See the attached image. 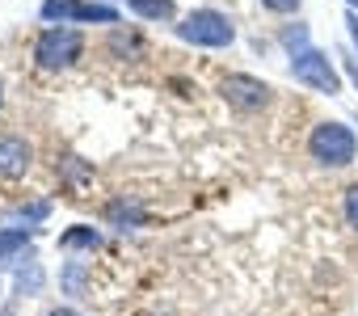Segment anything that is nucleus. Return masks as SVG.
<instances>
[{"label": "nucleus", "instance_id": "f257e3e1", "mask_svg": "<svg viewBox=\"0 0 358 316\" xmlns=\"http://www.w3.org/2000/svg\"><path fill=\"white\" fill-rule=\"evenodd\" d=\"M308 152H312V161L324 165V169H345L354 161V152H358V139L341 122H320L312 131V139H308Z\"/></svg>", "mask_w": 358, "mask_h": 316}, {"label": "nucleus", "instance_id": "f03ea898", "mask_svg": "<svg viewBox=\"0 0 358 316\" xmlns=\"http://www.w3.org/2000/svg\"><path fill=\"white\" fill-rule=\"evenodd\" d=\"M177 34H182L186 43H194V47H228V43L236 38L232 22H228L224 13H215V9H199V13H190L182 26H177Z\"/></svg>", "mask_w": 358, "mask_h": 316}, {"label": "nucleus", "instance_id": "7ed1b4c3", "mask_svg": "<svg viewBox=\"0 0 358 316\" xmlns=\"http://www.w3.org/2000/svg\"><path fill=\"white\" fill-rule=\"evenodd\" d=\"M80 51H85V38H80L76 30H68V26L47 30V34L34 43V59H38L43 68H72V64L80 59Z\"/></svg>", "mask_w": 358, "mask_h": 316}, {"label": "nucleus", "instance_id": "20e7f679", "mask_svg": "<svg viewBox=\"0 0 358 316\" xmlns=\"http://www.w3.org/2000/svg\"><path fill=\"white\" fill-rule=\"evenodd\" d=\"M291 72H295V80H299V85L316 89V93H337V89H341V80H337L333 64H329L320 51H299V55L291 59Z\"/></svg>", "mask_w": 358, "mask_h": 316}, {"label": "nucleus", "instance_id": "39448f33", "mask_svg": "<svg viewBox=\"0 0 358 316\" xmlns=\"http://www.w3.org/2000/svg\"><path fill=\"white\" fill-rule=\"evenodd\" d=\"M43 17L47 22H118V13L114 9H101V5H80V0H47L43 5Z\"/></svg>", "mask_w": 358, "mask_h": 316}, {"label": "nucleus", "instance_id": "423d86ee", "mask_svg": "<svg viewBox=\"0 0 358 316\" xmlns=\"http://www.w3.org/2000/svg\"><path fill=\"white\" fill-rule=\"evenodd\" d=\"M224 97H228L236 110L253 114V110H262V106L270 101V85H262V80H253V76H228V80H224Z\"/></svg>", "mask_w": 358, "mask_h": 316}, {"label": "nucleus", "instance_id": "0eeeda50", "mask_svg": "<svg viewBox=\"0 0 358 316\" xmlns=\"http://www.w3.org/2000/svg\"><path fill=\"white\" fill-rule=\"evenodd\" d=\"M30 143L22 135H0V178H22L30 169Z\"/></svg>", "mask_w": 358, "mask_h": 316}, {"label": "nucleus", "instance_id": "6e6552de", "mask_svg": "<svg viewBox=\"0 0 358 316\" xmlns=\"http://www.w3.org/2000/svg\"><path fill=\"white\" fill-rule=\"evenodd\" d=\"M127 5L148 22H169L173 17V0H127Z\"/></svg>", "mask_w": 358, "mask_h": 316}, {"label": "nucleus", "instance_id": "1a4fd4ad", "mask_svg": "<svg viewBox=\"0 0 358 316\" xmlns=\"http://www.w3.org/2000/svg\"><path fill=\"white\" fill-rule=\"evenodd\" d=\"M97 245H101V236L93 228H72L59 236V249H97Z\"/></svg>", "mask_w": 358, "mask_h": 316}, {"label": "nucleus", "instance_id": "9d476101", "mask_svg": "<svg viewBox=\"0 0 358 316\" xmlns=\"http://www.w3.org/2000/svg\"><path fill=\"white\" fill-rule=\"evenodd\" d=\"M26 245H30V232H26V228H5V232H0V261L13 257V253L26 249Z\"/></svg>", "mask_w": 358, "mask_h": 316}, {"label": "nucleus", "instance_id": "9b49d317", "mask_svg": "<svg viewBox=\"0 0 358 316\" xmlns=\"http://www.w3.org/2000/svg\"><path fill=\"white\" fill-rule=\"evenodd\" d=\"M345 220H350V228H358V186L345 194Z\"/></svg>", "mask_w": 358, "mask_h": 316}, {"label": "nucleus", "instance_id": "f8f14e48", "mask_svg": "<svg viewBox=\"0 0 358 316\" xmlns=\"http://www.w3.org/2000/svg\"><path fill=\"white\" fill-rule=\"evenodd\" d=\"M262 5L274 13H291V9H299V0H262Z\"/></svg>", "mask_w": 358, "mask_h": 316}, {"label": "nucleus", "instance_id": "ddd939ff", "mask_svg": "<svg viewBox=\"0 0 358 316\" xmlns=\"http://www.w3.org/2000/svg\"><path fill=\"white\" fill-rule=\"evenodd\" d=\"M345 26H350V34H354V43H358V17H345Z\"/></svg>", "mask_w": 358, "mask_h": 316}, {"label": "nucleus", "instance_id": "4468645a", "mask_svg": "<svg viewBox=\"0 0 358 316\" xmlns=\"http://www.w3.org/2000/svg\"><path fill=\"white\" fill-rule=\"evenodd\" d=\"M51 316H76V312H72V308H55Z\"/></svg>", "mask_w": 358, "mask_h": 316}, {"label": "nucleus", "instance_id": "2eb2a0df", "mask_svg": "<svg viewBox=\"0 0 358 316\" xmlns=\"http://www.w3.org/2000/svg\"><path fill=\"white\" fill-rule=\"evenodd\" d=\"M350 5H358V0H350Z\"/></svg>", "mask_w": 358, "mask_h": 316}, {"label": "nucleus", "instance_id": "dca6fc26", "mask_svg": "<svg viewBox=\"0 0 358 316\" xmlns=\"http://www.w3.org/2000/svg\"><path fill=\"white\" fill-rule=\"evenodd\" d=\"M0 97H5V93H0Z\"/></svg>", "mask_w": 358, "mask_h": 316}]
</instances>
